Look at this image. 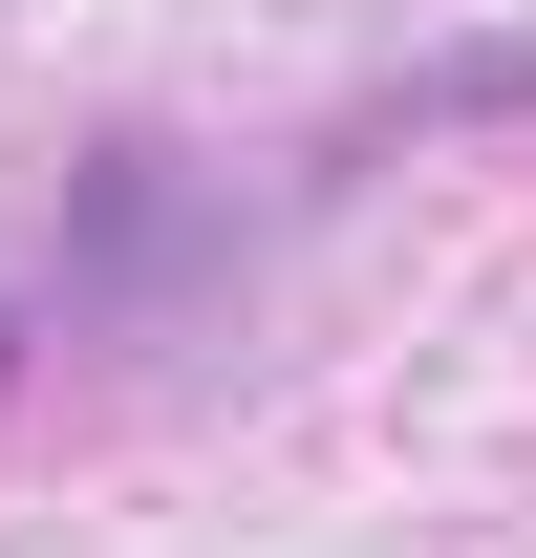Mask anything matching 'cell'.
<instances>
[{"label":"cell","instance_id":"1","mask_svg":"<svg viewBox=\"0 0 536 558\" xmlns=\"http://www.w3.org/2000/svg\"><path fill=\"white\" fill-rule=\"evenodd\" d=\"M0 365H22V323H0Z\"/></svg>","mask_w":536,"mask_h":558}]
</instances>
